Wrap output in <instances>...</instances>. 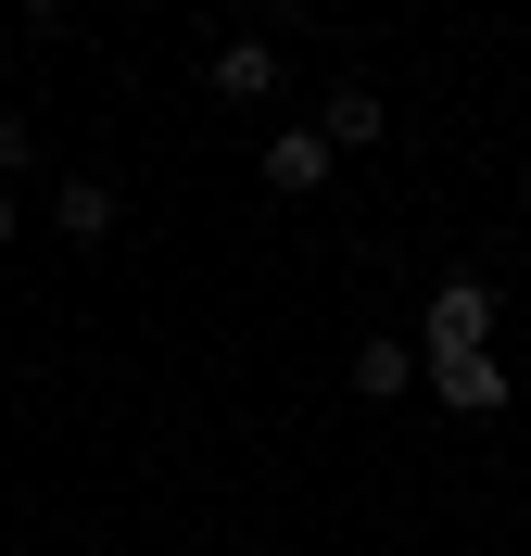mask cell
<instances>
[{"label": "cell", "mask_w": 531, "mask_h": 556, "mask_svg": "<svg viewBox=\"0 0 531 556\" xmlns=\"http://www.w3.org/2000/svg\"><path fill=\"white\" fill-rule=\"evenodd\" d=\"M380 127H392V114H380V89H367V76H342V89L317 102V139H329V152H380Z\"/></svg>", "instance_id": "5"}, {"label": "cell", "mask_w": 531, "mask_h": 556, "mask_svg": "<svg viewBox=\"0 0 531 556\" xmlns=\"http://www.w3.org/2000/svg\"><path fill=\"white\" fill-rule=\"evenodd\" d=\"M329 177H342V152H329L317 127H279V139H266V190H291V203H304V190H329Z\"/></svg>", "instance_id": "4"}, {"label": "cell", "mask_w": 531, "mask_h": 556, "mask_svg": "<svg viewBox=\"0 0 531 556\" xmlns=\"http://www.w3.org/2000/svg\"><path fill=\"white\" fill-rule=\"evenodd\" d=\"M418 380L443 392L456 417H506V392H519V380L494 367V354H418Z\"/></svg>", "instance_id": "2"}, {"label": "cell", "mask_w": 531, "mask_h": 556, "mask_svg": "<svg viewBox=\"0 0 531 556\" xmlns=\"http://www.w3.org/2000/svg\"><path fill=\"white\" fill-rule=\"evenodd\" d=\"M279 51H266V38H228V51H215V64H203V89H215V102H266V89H279Z\"/></svg>", "instance_id": "6"}, {"label": "cell", "mask_w": 531, "mask_h": 556, "mask_svg": "<svg viewBox=\"0 0 531 556\" xmlns=\"http://www.w3.org/2000/svg\"><path fill=\"white\" fill-rule=\"evenodd\" d=\"M481 342H494V291L481 278H443L430 316H418V354H481Z\"/></svg>", "instance_id": "1"}, {"label": "cell", "mask_w": 531, "mask_h": 556, "mask_svg": "<svg viewBox=\"0 0 531 556\" xmlns=\"http://www.w3.org/2000/svg\"><path fill=\"white\" fill-rule=\"evenodd\" d=\"M26 165H38V127H26V114H0V190H13Z\"/></svg>", "instance_id": "8"}, {"label": "cell", "mask_w": 531, "mask_h": 556, "mask_svg": "<svg viewBox=\"0 0 531 556\" xmlns=\"http://www.w3.org/2000/svg\"><path fill=\"white\" fill-rule=\"evenodd\" d=\"M0 241H13V190H0Z\"/></svg>", "instance_id": "9"}, {"label": "cell", "mask_w": 531, "mask_h": 556, "mask_svg": "<svg viewBox=\"0 0 531 556\" xmlns=\"http://www.w3.org/2000/svg\"><path fill=\"white\" fill-rule=\"evenodd\" d=\"M405 380H418V342H367L354 354V392H367V405H392Z\"/></svg>", "instance_id": "7"}, {"label": "cell", "mask_w": 531, "mask_h": 556, "mask_svg": "<svg viewBox=\"0 0 531 556\" xmlns=\"http://www.w3.org/2000/svg\"><path fill=\"white\" fill-rule=\"evenodd\" d=\"M114 215H127V203H114V177H89V165H76V177H51V228H64L76 253H89V241H114Z\"/></svg>", "instance_id": "3"}]
</instances>
